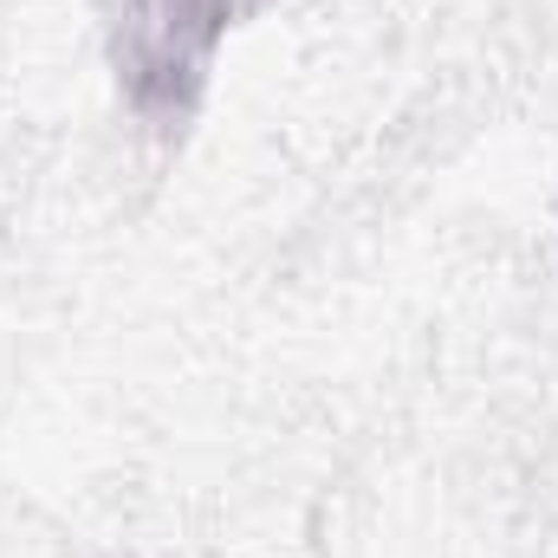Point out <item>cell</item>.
Segmentation results:
<instances>
[{
  "label": "cell",
  "mask_w": 558,
  "mask_h": 558,
  "mask_svg": "<svg viewBox=\"0 0 558 558\" xmlns=\"http://www.w3.org/2000/svg\"><path fill=\"white\" fill-rule=\"evenodd\" d=\"M254 7L260 0H98L118 92L143 131L175 137L195 118L228 33Z\"/></svg>",
  "instance_id": "obj_1"
}]
</instances>
